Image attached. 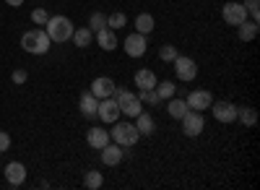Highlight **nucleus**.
I'll use <instances>...</instances> for the list:
<instances>
[{"label": "nucleus", "instance_id": "f257e3e1", "mask_svg": "<svg viewBox=\"0 0 260 190\" xmlns=\"http://www.w3.org/2000/svg\"><path fill=\"white\" fill-rule=\"evenodd\" d=\"M45 31L52 42H57V45H62V42H68L73 37V21L68 16H50V21L45 24Z\"/></svg>", "mask_w": 260, "mask_h": 190}, {"label": "nucleus", "instance_id": "f03ea898", "mask_svg": "<svg viewBox=\"0 0 260 190\" xmlns=\"http://www.w3.org/2000/svg\"><path fill=\"white\" fill-rule=\"evenodd\" d=\"M50 45H52V39L47 37V31H42V29L26 31L24 37H21V47H24L26 52H31V55H45V52H50Z\"/></svg>", "mask_w": 260, "mask_h": 190}, {"label": "nucleus", "instance_id": "7ed1b4c3", "mask_svg": "<svg viewBox=\"0 0 260 190\" xmlns=\"http://www.w3.org/2000/svg\"><path fill=\"white\" fill-rule=\"evenodd\" d=\"M112 97H115V102L120 104V112L122 115H130V117H138L141 112H143V107H141V99H138V94H133V91H127V89H115L112 91Z\"/></svg>", "mask_w": 260, "mask_h": 190}, {"label": "nucleus", "instance_id": "20e7f679", "mask_svg": "<svg viewBox=\"0 0 260 190\" xmlns=\"http://www.w3.org/2000/svg\"><path fill=\"white\" fill-rule=\"evenodd\" d=\"M138 138H141V133L133 122H115V128L110 133V141H115L117 146H136Z\"/></svg>", "mask_w": 260, "mask_h": 190}, {"label": "nucleus", "instance_id": "39448f33", "mask_svg": "<svg viewBox=\"0 0 260 190\" xmlns=\"http://www.w3.org/2000/svg\"><path fill=\"white\" fill-rule=\"evenodd\" d=\"M203 128H206L203 115H198L195 110H187V112L182 115V131H185V136H187V138L201 136V133H203Z\"/></svg>", "mask_w": 260, "mask_h": 190}, {"label": "nucleus", "instance_id": "423d86ee", "mask_svg": "<svg viewBox=\"0 0 260 190\" xmlns=\"http://www.w3.org/2000/svg\"><path fill=\"white\" fill-rule=\"evenodd\" d=\"M221 16L229 26H240L242 21H247V8L242 3H234V0H229V3H224L221 8Z\"/></svg>", "mask_w": 260, "mask_h": 190}, {"label": "nucleus", "instance_id": "0eeeda50", "mask_svg": "<svg viewBox=\"0 0 260 190\" xmlns=\"http://www.w3.org/2000/svg\"><path fill=\"white\" fill-rule=\"evenodd\" d=\"M120 104L112 99V97H107V99H99V110H96V117L102 122H117L120 120Z\"/></svg>", "mask_w": 260, "mask_h": 190}, {"label": "nucleus", "instance_id": "6e6552de", "mask_svg": "<svg viewBox=\"0 0 260 190\" xmlns=\"http://www.w3.org/2000/svg\"><path fill=\"white\" fill-rule=\"evenodd\" d=\"M172 62H175L177 78H182V81H192L195 76H198V66H195V60H192V57H182V55H177Z\"/></svg>", "mask_w": 260, "mask_h": 190}, {"label": "nucleus", "instance_id": "1a4fd4ad", "mask_svg": "<svg viewBox=\"0 0 260 190\" xmlns=\"http://www.w3.org/2000/svg\"><path fill=\"white\" fill-rule=\"evenodd\" d=\"M146 47H148V42H146V34H127L125 37V52L130 55V57H141V55H146Z\"/></svg>", "mask_w": 260, "mask_h": 190}, {"label": "nucleus", "instance_id": "9d476101", "mask_svg": "<svg viewBox=\"0 0 260 190\" xmlns=\"http://www.w3.org/2000/svg\"><path fill=\"white\" fill-rule=\"evenodd\" d=\"M187 107L190 110H195V112H203V110H208L211 107V102H213V94L211 91H206V89H198V91H192V94H187Z\"/></svg>", "mask_w": 260, "mask_h": 190}, {"label": "nucleus", "instance_id": "9b49d317", "mask_svg": "<svg viewBox=\"0 0 260 190\" xmlns=\"http://www.w3.org/2000/svg\"><path fill=\"white\" fill-rule=\"evenodd\" d=\"M211 110H213V117L219 122H234L237 120V107L232 102H211Z\"/></svg>", "mask_w": 260, "mask_h": 190}, {"label": "nucleus", "instance_id": "f8f14e48", "mask_svg": "<svg viewBox=\"0 0 260 190\" xmlns=\"http://www.w3.org/2000/svg\"><path fill=\"white\" fill-rule=\"evenodd\" d=\"M78 107H81V115H83V117L94 120V117H96V110H99V99H96L91 91H83L81 99H78Z\"/></svg>", "mask_w": 260, "mask_h": 190}, {"label": "nucleus", "instance_id": "ddd939ff", "mask_svg": "<svg viewBox=\"0 0 260 190\" xmlns=\"http://www.w3.org/2000/svg\"><path fill=\"white\" fill-rule=\"evenodd\" d=\"M6 180H8L13 187L24 185V180H26V167L21 164V162H11V164H6Z\"/></svg>", "mask_w": 260, "mask_h": 190}, {"label": "nucleus", "instance_id": "4468645a", "mask_svg": "<svg viewBox=\"0 0 260 190\" xmlns=\"http://www.w3.org/2000/svg\"><path fill=\"white\" fill-rule=\"evenodd\" d=\"M99 151H102V162H104L107 167L120 164V162H122V156H125V154H122V146H117L115 141H112V143H107L104 149H99Z\"/></svg>", "mask_w": 260, "mask_h": 190}, {"label": "nucleus", "instance_id": "2eb2a0df", "mask_svg": "<svg viewBox=\"0 0 260 190\" xmlns=\"http://www.w3.org/2000/svg\"><path fill=\"white\" fill-rule=\"evenodd\" d=\"M96 99H107V97H112V91H115V81L112 78H94V83H91V89H89Z\"/></svg>", "mask_w": 260, "mask_h": 190}, {"label": "nucleus", "instance_id": "dca6fc26", "mask_svg": "<svg viewBox=\"0 0 260 190\" xmlns=\"http://www.w3.org/2000/svg\"><path fill=\"white\" fill-rule=\"evenodd\" d=\"M133 78H136V86H138L141 91H143V89H156V83H159V81H156V73H154V71H148V68L136 71Z\"/></svg>", "mask_w": 260, "mask_h": 190}, {"label": "nucleus", "instance_id": "f3484780", "mask_svg": "<svg viewBox=\"0 0 260 190\" xmlns=\"http://www.w3.org/2000/svg\"><path fill=\"white\" fill-rule=\"evenodd\" d=\"M94 37H96V42H99V47L107 50V52L117 47V34H115V29H110V26L102 29V31H96Z\"/></svg>", "mask_w": 260, "mask_h": 190}, {"label": "nucleus", "instance_id": "a211bd4d", "mask_svg": "<svg viewBox=\"0 0 260 190\" xmlns=\"http://www.w3.org/2000/svg\"><path fill=\"white\" fill-rule=\"evenodd\" d=\"M86 141H89L91 149H104V146L110 143V133L102 131V128H89V133H86Z\"/></svg>", "mask_w": 260, "mask_h": 190}, {"label": "nucleus", "instance_id": "6ab92c4d", "mask_svg": "<svg viewBox=\"0 0 260 190\" xmlns=\"http://www.w3.org/2000/svg\"><path fill=\"white\" fill-rule=\"evenodd\" d=\"M136 128H138L141 136H151V133L156 131V122H154V117H151V115L141 112V115L136 117Z\"/></svg>", "mask_w": 260, "mask_h": 190}, {"label": "nucleus", "instance_id": "aec40b11", "mask_svg": "<svg viewBox=\"0 0 260 190\" xmlns=\"http://www.w3.org/2000/svg\"><path fill=\"white\" fill-rule=\"evenodd\" d=\"M71 39L76 42V47H89L91 42H94V31H91L89 26H86V29H76Z\"/></svg>", "mask_w": 260, "mask_h": 190}, {"label": "nucleus", "instance_id": "412c9836", "mask_svg": "<svg viewBox=\"0 0 260 190\" xmlns=\"http://www.w3.org/2000/svg\"><path fill=\"white\" fill-rule=\"evenodd\" d=\"M136 31L138 34H151V31H154V16H151V13H138Z\"/></svg>", "mask_w": 260, "mask_h": 190}, {"label": "nucleus", "instance_id": "4be33fe9", "mask_svg": "<svg viewBox=\"0 0 260 190\" xmlns=\"http://www.w3.org/2000/svg\"><path fill=\"white\" fill-rule=\"evenodd\" d=\"M237 29H240V39L242 42H252L257 37V21H242Z\"/></svg>", "mask_w": 260, "mask_h": 190}, {"label": "nucleus", "instance_id": "5701e85b", "mask_svg": "<svg viewBox=\"0 0 260 190\" xmlns=\"http://www.w3.org/2000/svg\"><path fill=\"white\" fill-rule=\"evenodd\" d=\"M187 110H190V107H187V102H185V99H169L167 112L175 117V120H182V115H185Z\"/></svg>", "mask_w": 260, "mask_h": 190}, {"label": "nucleus", "instance_id": "b1692460", "mask_svg": "<svg viewBox=\"0 0 260 190\" xmlns=\"http://www.w3.org/2000/svg\"><path fill=\"white\" fill-rule=\"evenodd\" d=\"M102 182H104V175L102 172H96V170H89L83 175V185L89 187V190H99L102 187Z\"/></svg>", "mask_w": 260, "mask_h": 190}, {"label": "nucleus", "instance_id": "393cba45", "mask_svg": "<svg viewBox=\"0 0 260 190\" xmlns=\"http://www.w3.org/2000/svg\"><path fill=\"white\" fill-rule=\"evenodd\" d=\"M127 24V16L122 13V11H115V13H110V16H107V26H110V29H122Z\"/></svg>", "mask_w": 260, "mask_h": 190}, {"label": "nucleus", "instance_id": "a878e982", "mask_svg": "<svg viewBox=\"0 0 260 190\" xmlns=\"http://www.w3.org/2000/svg\"><path fill=\"white\" fill-rule=\"evenodd\" d=\"M154 91L159 94V99H172V97H175V91H177V86L172 81H161V83H156Z\"/></svg>", "mask_w": 260, "mask_h": 190}, {"label": "nucleus", "instance_id": "bb28decb", "mask_svg": "<svg viewBox=\"0 0 260 190\" xmlns=\"http://www.w3.org/2000/svg\"><path fill=\"white\" fill-rule=\"evenodd\" d=\"M89 29L96 34V31H102V29H107V16L104 13H91V18H89Z\"/></svg>", "mask_w": 260, "mask_h": 190}, {"label": "nucleus", "instance_id": "cd10ccee", "mask_svg": "<svg viewBox=\"0 0 260 190\" xmlns=\"http://www.w3.org/2000/svg\"><path fill=\"white\" fill-rule=\"evenodd\" d=\"M237 120H242L245 125H255L257 122V112L252 107H242V110H237Z\"/></svg>", "mask_w": 260, "mask_h": 190}, {"label": "nucleus", "instance_id": "c85d7f7f", "mask_svg": "<svg viewBox=\"0 0 260 190\" xmlns=\"http://www.w3.org/2000/svg\"><path fill=\"white\" fill-rule=\"evenodd\" d=\"M138 99H141V104H159V102H161L154 89H143V91L138 94Z\"/></svg>", "mask_w": 260, "mask_h": 190}, {"label": "nucleus", "instance_id": "c756f323", "mask_svg": "<svg viewBox=\"0 0 260 190\" xmlns=\"http://www.w3.org/2000/svg\"><path fill=\"white\" fill-rule=\"evenodd\" d=\"M31 21H34L37 26H45L47 21H50V13H47L45 8H34V11H31Z\"/></svg>", "mask_w": 260, "mask_h": 190}, {"label": "nucleus", "instance_id": "7c9ffc66", "mask_svg": "<svg viewBox=\"0 0 260 190\" xmlns=\"http://www.w3.org/2000/svg\"><path fill=\"white\" fill-rule=\"evenodd\" d=\"M242 6L247 8V16H252V21L260 18V0H245Z\"/></svg>", "mask_w": 260, "mask_h": 190}, {"label": "nucleus", "instance_id": "2f4dec72", "mask_svg": "<svg viewBox=\"0 0 260 190\" xmlns=\"http://www.w3.org/2000/svg\"><path fill=\"white\" fill-rule=\"evenodd\" d=\"M159 57L167 60V62H172V60L177 57V47H175V45H164V47L159 50Z\"/></svg>", "mask_w": 260, "mask_h": 190}, {"label": "nucleus", "instance_id": "473e14b6", "mask_svg": "<svg viewBox=\"0 0 260 190\" xmlns=\"http://www.w3.org/2000/svg\"><path fill=\"white\" fill-rule=\"evenodd\" d=\"M11 149V136L6 131H0V151H8Z\"/></svg>", "mask_w": 260, "mask_h": 190}, {"label": "nucleus", "instance_id": "72a5a7b5", "mask_svg": "<svg viewBox=\"0 0 260 190\" xmlns=\"http://www.w3.org/2000/svg\"><path fill=\"white\" fill-rule=\"evenodd\" d=\"M11 78H13V83H26V78H29V76H26V71H16Z\"/></svg>", "mask_w": 260, "mask_h": 190}, {"label": "nucleus", "instance_id": "f704fd0d", "mask_svg": "<svg viewBox=\"0 0 260 190\" xmlns=\"http://www.w3.org/2000/svg\"><path fill=\"white\" fill-rule=\"evenodd\" d=\"M8 6H13V8H18V6H24V0H6Z\"/></svg>", "mask_w": 260, "mask_h": 190}]
</instances>
